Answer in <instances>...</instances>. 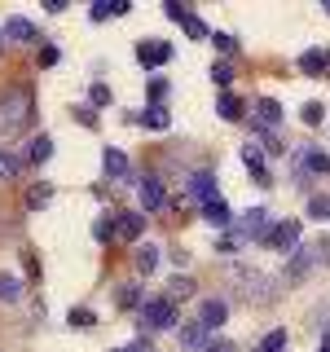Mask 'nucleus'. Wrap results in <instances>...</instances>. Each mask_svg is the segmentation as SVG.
Listing matches in <instances>:
<instances>
[{"label":"nucleus","instance_id":"nucleus-1","mask_svg":"<svg viewBox=\"0 0 330 352\" xmlns=\"http://www.w3.org/2000/svg\"><path fill=\"white\" fill-rule=\"evenodd\" d=\"M27 119H31V88H9V93L0 97V128L18 132Z\"/></svg>","mask_w":330,"mask_h":352},{"label":"nucleus","instance_id":"nucleus-2","mask_svg":"<svg viewBox=\"0 0 330 352\" xmlns=\"http://www.w3.org/2000/svg\"><path fill=\"white\" fill-rule=\"evenodd\" d=\"M322 260H330V238H317V242H304L300 251H295L291 260H286V278H304V273H313Z\"/></svg>","mask_w":330,"mask_h":352},{"label":"nucleus","instance_id":"nucleus-3","mask_svg":"<svg viewBox=\"0 0 330 352\" xmlns=\"http://www.w3.org/2000/svg\"><path fill=\"white\" fill-rule=\"evenodd\" d=\"M137 317H141V326L146 330H172L176 326V304L163 295V300H146L137 308Z\"/></svg>","mask_w":330,"mask_h":352},{"label":"nucleus","instance_id":"nucleus-4","mask_svg":"<svg viewBox=\"0 0 330 352\" xmlns=\"http://www.w3.org/2000/svg\"><path fill=\"white\" fill-rule=\"evenodd\" d=\"M234 234L238 238H251V242H269V234H273L269 207H251V212H242L238 225H234Z\"/></svg>","mask_w":330,"mask_h":352},{"label":"nucleus","instance_id":"nucleus-5","mask_svg":"<svg viewBox=\"0 0 330 352\" xmlns=\"http://www.w3.org/2000/svg\"><path fill=\"white\" fill-rule=\"evenodd\" d=\"M264 247L282 251V256H295V251H300V220H278Z\"/></svg>","mask_w":330,"mask_h":352},{"label":"nucleus","instance_id":"nucleus-6","mask_svg":"<svg viewBox=\"0 0 330 352\" xmlns=\"http://www.w3.org/2000/svg\"><path fill=\"white\" fill-rule=\"evenodd\" d=\"M137 62L146 66V71H159V66L172 62V44H163V40H141V44H137Z\"/></svg>","mask_w":330,"mask_h":352},{"label":"nucleus","instance_id":"nucleus-7","mask_svg":"<svg viewBox=\"0 0 330 352\" xmlns=\"http://www.w3.org/2000/svg\"><path fill=\"white\" fill-rule=\"evenodd\" d=\"M242 163H247V172H251V181H256V185H264V190L273 185V172L264 168V150L256 146V141H247V146H242Z\"/></svg>","mask_w":330,"mask_h":352},{"label":"nucleus","instance_id":"nucleus-8","mask_svg":"<svg viewBox=\"0 0 330 352\" xmlns=\"http://www.w3.org/2000/svg\"><path fill=\"white\" fill-rule=\"evenodd\" d=\"M225 322H229V304L216 300V295H212V300H203V308H198V326H203V330H220Z\"/></svg>","mask_w":330,"mask_h":352},{"label":"nucleus","instance_id":"nucleus-9","mask_svg":"<svg viewBox=\"0 0 330 352\" xmlns=\"http://www.w3.org/2000/svg\"><path fill=\"white\" fill-rule=\"evenodd\" d=\"M203 220L216 225V229H229V225H234V212H229L225 198H212V203H203Z\"/></svg>","mask_w":330,"mask_h":352},{"label":"nucleus","instance_id":"nucleus-10","mask_svg":"<svg viewBox=\"0 0 330 352\" xmlns=\"http://www.w3.org/2000/svg\"><path fill=\"white\" fill-rule=\"evenodd\" d=\"M190 198H198V203H212V198H220L216 194V176L212 172H194L190 176Z\"/></svg>","mask_w":330,"mask_h":352},{"label":"nucleus","instance_id":"nucleus-11","mask_svg":"<svg viewBox=\"0 0 330 352\" xmlns=\"http://www.w3.org/2000/svg\"><path fill=\"white\" fill-rule=\"evenodd\" d=\"M5 36H14V40H22V44H36V40H40V31L31 27V18L14 14V18H5Z\"/></svg>","mask_w":330,"mask_h":352},{"label":"nucleus","instance_id":"nucleus-12","mask_svg":"<svg viewBox=\"0 0 330 352\" xmlns=\"http://www.w3.org/2000/svg\"><path fill=\"white\" fill-rule=\"evenodd\" d=\"M256 124L273 132V128L282 124V102H273V97H260V102H256Z\"/></svg>","mask_w":330,"mask_h":352},{"label":"nucleus","instance_id":"nucleus-13","mask_svg":"<svg viewBox=\"0 0 330 352\" xmlns=\"http://www.w3.org/2000/svg\"><path fill=\"white\" fill-rule=\"evenodd\" d=\"M141 225H146V216H141V212H124V216L115 220L119 242H137V238H141Z\"/></svg>","mask_w":330,"mask_h":352},{"label":"nucleus","instance_id":"nucleus-14","mask_svg":"<svg viewBox=\"0 0 330 352\" xmlns=\"http://www.w3.org/2000/svg\"><path fill=\"white\" fill-rule=\"evenodd\" d=\"M163 203H168V198H163V181L159 176H146V181H141V207H146V212H159Z\"/></svg>","mask_w":330,"mask_h":352},{"label":"nucleus","instance_id":"nucleus-15","mask_svg":"<svg viewBox=\"0 0 330 352\" xmlns=\"http://www.w3.org/2000/svg\"><path fill=\"white\" fill-rule=\"evenodd\" d=\"M330 66V53L326 49H308V53H300V71L304 75H322Z\"/></svg>","mask_w":330,"mask_h":352},{"label":"nucleus","instance_id":"nucleus-16","mask_svg":"<svg viewBox=\"0 0 330 352\" xmlns=\"http://www.w3.org/2000/svg\"><path fill=\"white\" fill-rule=\"evenodd\" d=\"M242 106H247V102H242V97H234V93H220V97H216V115L229 119V124H234V119H242Z\"/></svg>","mask_w":330,"mask_h":352},{"label":"nucleus","instance_id":"nucleus-17","mask_svg":"<svg viewBox=\"0 0 330 352\" xmlns=\"http://www.w3.org/2000/svg\"><path fill=\"white\" fill-rule=\"evenodd\" d=\"M102 168H106V176L124 181V176H128V159H124V150H110V146H106V154H102Z\"/></svg>","mask_w":330,"mask_h":352},{"label":"nucleus","instance_id":"nucleus-18","mask_svg":"<svg viewBox=\"0 0 330 352\" xmlns=\"http://www.w3.org/2000/svg\"><path fill=\"white\" fill-rule=\"evenodd\" d=\"M137 124L150 128V132H163L172 119H168V110H163V106H150V110H141V115H137Z\"/></svg>","mask_w":330,"mask_h":352},{"label":"nucleus","instance_id":"nucleus-19","mask_svg":"<svg viewBox=\"0 0 330 352\" xmlns=\"http://www.w3.org/2000/svg\"><path fill=\"white\" fill-rule=\"evenodd\" d=\"M181 348L207 352V330H203V326H181Z\"/></svg>","mask_w":330,"mask_h":352},{"label":"nucleus","instance_id":"nucleus-20","mask_svg":"<svg viewBox=\"0 0 330 352\" xmlns=\"http://www.w3.org/2000/svg\"><path fill=\"white\" fill-rule=\"evenodd\" d=\"M137 273H154L159 269V247H154V242H146V247H137Z\"/></svg>","mask_w":330,"mask_h":352},{"label":"nucleus","instance_id":"nucleus-21","mask_svg":"<svg viewBox=\"0 0 330 352\" xmlns=\"http://www.w3.org/2000/svg\"><path fill=\"white\" fill-rule=\"evenodd\" d=\"M27 159H31V163H49V159H53V137H44V132H40V137L27 146Z\"/></svg>","mask_w":330,"mask_h":352},{"label":"nucleus","instance_id":"nucleus-22","mask_svg":"<svg viewBox=\"0 0 330 352\" xmlns=\"http://www.w3.org/2000/svg\"><path fill=\"white\" fill-rule=\"evenodd\" d=\"M304 168H308V176H326V172H330V154L308 150V154H304Z\"/></svg>","mask_w":330,"mask_h":352},{"label":"nucleus","instance_id":"nucleus-23","mask_svg":"<svg viewBox=\"0 0 330 352\" xmlns=\"http://www.w3.org/2000/svg\"><path fill=\"white\" fill-rule=\"evenodd\" d=\"M18 172H22V159H18V154H9V150H0V181H14Z\"/></svg>","mask_w":330,"mask_h":352},{"label":"nucleus","instance_id":"nucleus-24","mask_svg":"<svg viewBox=\"0 0 330 352\" xmlns=\"http://www.w3.org/2000/svg\"><path fill=\"white\" fill-rule=\"evenodd\" d=\"M190 295H194V282H190V278H181V273H176V278H172V286H168V300L176 304V300H190Z\"/></svg>","mask_w":330,"mask_h":352},{"label":"nucleus","instance_id":"nucleus-25","mask_svg":"<svg viewBox=\"0 0 330 352\" xmlns=\"http://www.w3.org/2000/svg\"><path fill=\"white\" fill-rule=\"evenodd\" d=\"M181 27H185V31H190V36H194V40H212V31H207V22H203V18H198V14H185V22H181Z\"/></svg>","mask_w":330,"mask_h":352},{"label":"nucleus","instance_id":"nucleus-26","mask_svg":"<svg viewBox=\"0 0 330 352\" xmlns=\"http://www.w3.org/2000/svg\"><path fill=\"white\" fill-rule=\"evenodd\" d=\"M300 119H304L308 128H317V124H322V119H326V106H322V102H304V110H300Z\"/></svg>","mask_w":330,"mask_h":352},{"label":"nucleus","instance_id":"nucleus-27","mask_svg":"<svg viewBox=\"0 0 330 352\" xmlns=\"http://www.w3.org/2000/svg\"><path fill=\"white\" fill-rule=\"evenodd\" d=\"M308 216H313V220H330V194L308 198Z\"/></svg>","mask_w":330,"mask_h":352},{"label":"nucleus","instance_id":"nucleus-28","mask_svg":"<svg viewBox=\"0 0 330 352\" xmlns=\"http://www.w3.org/2000/svg\"><path fill=\"white\" fill-rule=\"evenodd\" d=\"M282 348H286V330H269V335L260 339L256 352H282Z\"/></svg>","mask_w":330,"mask_h":352},{"label":"nucleus","instance_id":"nucleus-29","mask_svg":"<svg viewBox=\"0 0 330 352\" xmlns=\"http://www.w3.org/2000/svg\"><path fill=\"white\" fill-rule=\"evenodd\" d=\"M18 295H22V282L14 273H0V300H18Z\"/></svg>","mask_w":330,"mask_h":352},{"label":"nucleus","instance_id":"nucleus-30","mask_svg":"<svg viewBox=\"0 0 330 352\" xmlns=\"http://www.w3.org/2000/svg\"><path fill=\"white\" fill-rule=\"evenodd\" d=\"M212 84L229 88V84H234V66H229V62H212Z\"/></svg>","mask_w":330,"mask_h":352},{"label":"nucleus","instance_id":"nucleus-31","mask_svg":"<svg viewBox=\"0 0 330 352\" xmlns=\"http://www.w3.org/2000/svg\"><path fill=\"white\" fill-rule=\"evenodd\" d=\"M119 304H124V308H141V304H146V300H141V286L137 282L124 286V291H119Z\"/></svg>","mask_w":330,"mask_h":352},{"label":"nucleus","instance_id":"nucleus-32","mask_svg":"<svg viewBox=\"0 0 330 352\" xmlns=\"http://www.w3.org/2000/svg\"><path fill=\"white\" fill-rule=\"evenodd\" d=\"M93 238H97V242H110V238H119V234H115V220H110V216H102V220L93 225Z\"/></svg>","mask_w":330,"mask_h":352},{"label":"nucleus","instance_id":"nucleus-33","mask_svg":"<svg viewBox=\"0 0 330 352\" xmlns=\"http://www.w3.org/2000/svg\"><path fill=\"white\" fill-rule=\"evenodd\" d=\"M93 322H97V313H93V308H71V326H84V330H88Z\"/></svg>","mask_w":330,"mask_h":352},{"label":"nucleus","instance_id":"nucleus-34","mask_svg":"<svg viewBox=\"0 0 330 352\" xmlns=\"http://www.w3.org/2000/svg\"><path fill=\"white\" fill-rule=\"evenodd\" d=\"M49 185H36V190H27V207H44V203H49Z\"/></svg>","mask_w":330,"mask_h":352},{"label":"nucleus","instance_id":"nucleus-35","mask_svg":"<svg viewBox=\"0 0 330 352\" xmlns=\"http://www.w3.org/2000/svg\"><path fill=\"white\" fill-rule=\"evenodd\" d=\"M88 102H93V106H110V88L106 84H93V88H88Z\"/></svg>","mask_w":330,"mask_h":352},{"label":"nucleus","instance_id":"nucleus-36","mask_svg":"<svg viewBox=\"0 0 330 352\" xmlns=\"http://www.w3.org/2000/svg\"><path fill=\"white\" fill-rule=\"evenodd\" d=\"M212 40H216V49H225V53H234V49H238V40L229 36V31H212Z\"/></svg>","mask_w":330,"mask_h":352},{"label":"nucleus","instance_id":"nucleus-37","mask_svg":"<svg viewBox=\"0 0 330 352\" xmlns=\"http://www.w3.org/2000/svg\"><path fill=\"white\" fill-rule=\"evenodd\" d=\"M88 18H93V22H106V18H115V14H110V5H106V0H97V5L88 9Z\"/></svg>","mask_w":330,"mask_h":352},{"label":"nucleus","instance_id":"nucleus-38","mask_svg":"<svg viewBox=\"0 0 330 352\" xmlns=\"http://www.w3.org/2000/svg\"><path fill=\"white\" fill-rule=\"evenodd\" d=\"M163 14H168L172 22H185V14H190V9H185V5H176V0H168V5H163Z\"/></svg>","mask_w":330,"mask_h":352},{"label":"nucleus","instance_id":"nucleus-39","mask_svg":"<svg viewBox=\"0 0 330 352\" xmlns=\"http://www.w3.org/2000/svg\"><path fill=\"white\" fill-rule=\"evenodd\" d=\"M75 119H80L84 128H93L97 124V115H93V106H75Z\"/></svg>","mask_w":330,"mask_h":352},{"label":"nucleus","instance_id":"nucleus-40","mask_svg":"<svg viewBox=\"0 0 330 352\" xmlns=\"http://www.w3.org/2000/svg\"><path fill=\"white\" fill-rule=\"evenodd\" d=\"M40 62L53 66V62H58V49H53V44H44V49H40Z\"/></svg>","mask_w":330,"mask_h":352},{"label":"nucleus","instance_id":"nucleus-41","mask_svg":"<svg viewBox=\"0 0 330 352\" xmlns=\"http://www.w3.org/2000/svg\"><path fill=\"white\" fill-rule=\"evenodd\" d=\"M124 352H154V344H150V339H137V344H128Z\"/></svg>","mask_w":330,"mask_h":352},{"label":"nucleus","instance_id":"nucleus-42","mask_svg":"<svg viewBox=\"0 0 330 352\" xmlns=\"http://www.w3.org/2000/svg\"><path fill=\"white\" fill-rule=\"evenodd\" d=\"M207 352H234V348H229V344H216V339H212V344H207Z\"/></svg>","mask_w":330,"mask_h":352},{"label":"nucleus","instance_id":"nucleus-43","mask_svg":"<svg viewBox=\"0 0 330 352\" xmlns=\"http://www.w3.org/2000/svg\"><path fill=\"white\" fill-rule=\"evenodd\" d=\"M322 352H330V335H326V344H322Z\"/></svg>","mask_w":330,"mask_h":352},{"label":"nucleus","instance_id":"nucleus-44","mask_svg":"<svg viewBox=\"0 0 330 352\" xmlns=\"http://www.w3.org/2000/svg\"><path fill=\"white\" fill-rule=\"evenodd\" d=\"M0 49H5V31H0Z\"/></svg>","mask_w":330,"mask_h":352}]
</instances>
